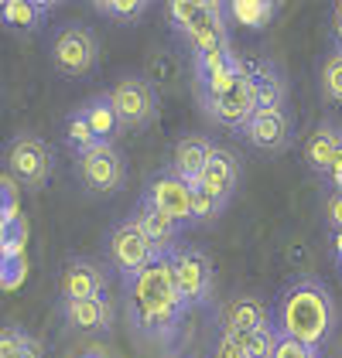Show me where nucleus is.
<instances>
[{
	"mask_svg": "<svg viewBox=\"0 0 342 358\" xmlns=\"http://www.w3.org/2000/svg\"><path fill=\"white\" fill-rule=\"evenodd\" d=\"M93 10L116 21V24H137L151 10V3L147 0H100V3H93Z\"/></svg>",
	"mask_w": 342,
	"mask_h": 358,
	"instance_id": "27",
	"label": "nucleus"
},
{
	"mask_svg": "<svg viewBox=\"0 0 342 358\" xmlns=\"http://www.w3.org/2000/svg\"><path fill=\"white\" fill-rule=\"evenodd\" d=\"M240 174H243V167H240V157L226 150V147H212V154H209V161L202 167L199 174V185L205 188L209 194H216L219 201H229L236 188H240Z\"/></svg>",
	"mask_w": 342,
	"mask_h": 358,
	"instance_id": "14",
	"label": "nucleus"
},
{
	"mask_svg": "<svg viewBox=\"0 0 342 358\" xmlns=\"http://www.w3.org/2000/svg\"><path fill=\"white\" fill-rule=\"evenodd\" d=\"M205 3L209 0H178V3H168L165 7V17H168V24H171V31L178 34V38H189L192 34V28L199 24V17L205 14Z\"/></svg>",
	"mask_w": 342,
	"mask_h": 358,
	"instance_id": "26",
	"label": "nucleus"
},
{
	"mask_svg": "<svg viewBox=\"0 0 342 358\" xmlns=\"http://www.w3.org/2000/svg\"><path fill=\"white\" fill-rule=\"evenodd\" d=\"M52 65L65 79H86L100 65V38L83 24H65L52 38Z\"/></svg>",
	"mask_w": 342,
	"mask_h": 358,
	"instance_id": "6",
	"label": "nucleus"
},
{
	"mask_svg": "<svg viewBox=\"0 0 342 358\" xmlns=\"http://www.w3.org/2000/svg\"><path fill=\"white\" fill-rule=\"evenodd\" d=\"M318 358H322V355H318Z\"/></svg>",
	"mask_w": 342,
	"mask_h": 358,
	"instance_id": "42",
	"label": "nucleus"
},
{
	"mask_svg": "<svg viewBox=\"0 0 342 358\" xmlns=\"http://www.w3.org/2000/svg\"><path fill=\"white\" fill-rule=\"evenodd\" d=\"M25 280V256H11L7 259V266H4V273H0V287H18Z\"/></svg>",
	"mask_w": 342,
	"mask_h": 358,
	"instance_id": "37",
	"label": "nucleus"
},
{
	"mask_svg": "<svg viewBox=\"0 0 342 358\" xmlns=\"http://www.w3.org/2000/svg\"><path fill=\"white\" fill-rule=\"evenodd\" d=\"M141 198L147 205H154L161 215H168L171 222H178V225H189V219H192V188H189V181H185L182 174H175L171 167L151 174V178L144 181Z\"/></svg>",
	"mask_w": 342,
	"mask_h": 358,
	"instance_id": "9",
	"label": "nucleus"
},
{
	"mask_svg": "<svg viewBox=\"0 0 342 358\" xmlns=\"http://www.w3.org/2000/svg\"><path fill=\"white\" fill-rule=\"evenodd\" d=\"M171 280L178 287V297L185 307H202L212 297V259L199 246H178L165 256Z\"/></svg>",
	"mask_w": 342,
	"mask_h": 358,
	"instance_id": "5",
	"label": "nucleus"
},
{
	"mask_svg": "<svg viewBox=\"0 0 342 358\" xmlns=\"http://www.w3.org/2000/svg\"><path fill=\"white\" fill-rule=\"evenodd\" d=\"M336 259L342 263V232H336Z\"/></svg>",
	"mask_w": 342,
	"mask_h": 358,
	"instance_id": "39",
	"label": "nucleus"
},
{
	"mask_svg": "<svg viewBox=\"0 0 342 358\" xmlns=\"http://www.w3.org/2000/svg\"><path fill=\"white\" fill-rule=\"evenodd\" d=\"M4 164H7V174L18 188L41 192L52 178L55 157H52V147L38 134H18L4 150Z\"/></svg>",
	"mask_w": 342,
	"mask_h": 358,
	"instance_id": "4",
	"label": "nucleus"
},
{
	"mask_svg": "<svg viewBox=\"0 0 342 358\" xmlns=\"http://www.w3.org/2000/svg\"><path fill=\"white\" fill-rule=\"evenodd\" d=\"M52 10H55L52 0H0V24L7 31L31 34L45 24Z\"/></svg>",
	"mask_w": 342,
	"mask_h": 358,
	"instance_id": "20",
	"label": "nucleus"
},
{
	"mask_svg": "<svg viewBox=\"0 0 342 358\" xmlns=\"http://www.w3.org/2000/svg\"><path fill=\"white\" fill-rule=\"evenodd\" d=\"M219 321H223V331L254 334V331L274 328V307L260 297H233V301L223 303Z\"/></svg>",
	"mask_w": 342,
	"mask_h": 358,
	"instance_id": "15",
	"label": "nucleus"
},
{
	"mask_svg": "<svg viewBox=\"0 0 342 358\" xmlns=\"http://www.w3.org/2000/svg\"><path fill=\"white\" fill-rule=\"evenodd\" d=\"M322 96L332 106H342V52H329L322 62Z\"/></svg>",
	"mask_w": 342,
	"mask_h": 358,
	"instance_id": "29",
	"label": "nucleus"
},
{
	"mask_svg": "<svg viewBox=\"0 0 342 358\" xmlns=\"http://www.w3.org/2000/svg\"><path fill=\"white\" fill-rule=\"evenodd\" d=\"M240 137L247 140L254 150H264V154H285L287 147L294 143V120L291 113L285 110H256L247 127L240 130Z\"/></svg>",
	"mask_w": 342,
	"mask_h": 358,
	"instance_id": "11",
	"label": "nucleus"
},
{
	"mask_svg": "<svg viewBox=\"0 0 342 358\" xmlns=\"http://www.w3.org/2000/svg\"><path fill=\"white\" fill-rule=\"evenodd\" d=\"M25 358H41V352H38V345H34V348H31V352H28Z\"/></svg>",
	"mask_w": 342,
	"mask_h": 358,
	"instance_id": "41",
	"label": "nucleus"
},
{
	"mask_svg": "<svg viewBox=\"0 0 342 358\" xmlns=\"http://www.w3.org/2000/svg\"><path fill=\"white\" fill-rule=\"evenodd\" d=\"M76 174L89 194H116L127 185V157L116 143H96L76 154Z\"/></svg>",
	"mask_w": 342,
	"mask_h": 358,
	"instance_id": "7",
	"label": "nucleus"
},
{
	"mask_svg": "<svg viewBox=\"0 0 342 358\" xmlns=\"http://www.w3.org/2000/svg\"><path fill=\"white\" fill-rule=\"evenodd\" d=\"M38 341L18 324H0V358H25Z\"/></svg>",
	"mask_w": 342,
	"mask_h": 358,
	"instance_id": "30",
	"label": "nucleus"
},
{
	"mask_svg": "<svg viewBox=\"0 0 342 358\" xmlns=\"http://www.w3.org/2000/svg\"><path fill=\"white\" fill-rule=\"evenodd\" d=\"M0 219H18V185L11 178H0Z\"/></svg>",
	"mask_w": 342,
	"mask_h": 358,
	"instance_id": "33",
	"label": "nucleus"
},
{
	"mask_svg": "<svg viewBox=\"0 0 342 358\" xmlns=\"http://www.w3.org/2000/svg\"><path fill=\"white\" fill-rule=\"evenodd\" d=\"M123 287H127V303H130V321L144 338H171L178 331L189 307L178 297V287L171 280L165 259L151 263L137 276H127Z\"/></svg>",
	"mask_w": 342,
	"mask_h": 358,
	"instance_id": "2",
	"label": "nucleus"
},
{
	"mask_svg": "<svg viewBox=\"0 0 342 358\" xmlns=\"http://www.w3.org/2000/svg\"><path fill=\"white\" fill-rule=\"evenodd\" d=\"M189 188H192V219H189V225H209V222H216L226 212V201H219L216 194H209L199 181L189 185Z\"/></svg>",
	"mask_w": 342,
	"mask_h": 358,
	"instance_id": "28",
	"label": "nucleus"
},
{
	"mask_svg": "<svg viewBox=\"0 0 342 358\" xmlns=\"http://www.w3.org/2000/svg\"><path fill=\"white\" fill-rule=\"evenodd\" d=\"M233 334V331H229ZM247 348L250 358H274V345H278V331L274 328H264V331H254V334H236Z\"/></svg>",
	"mask_w": 342,
	"mask_h": 358,
	"instance_id": "32",
	"label": "nucleus"
},
{
	"mask_svg": "<svg viewBox=\"0 0 342 358\" xmlns=\"http://www.w3.org/2000/svg\"><path fill=\"white\" fill-rule=\"evenodd\" d=\"M329 31H332V52H342V0L332 7V24H329Z\"/></svg>",
	"mask_w": 342,
	"mask_h": 358,
	"instance_id": "38",
	"label": "nucleus"
},
{
	"mask_svg": "<svg viewBox=\"0 0 342 358\" xmlns=\"http://www.w3.org/2000/svg\"><path fill=\"white\" fill-rule=\"evenodd\" d=\"M274 358H318V352H312L308 345L294 341V338H285L278 334V345H274Z\"/></svg>",
	"mask_w": 342,
	"mask_h": 358,
	"instance_id": "34",
	"label": "nucleus"
},
{
	"mask_svg": "<svg viewBox=\"0 0 342 358\" xmlns=\"http://www.w3.org/2000/svg\"><path fill=\"white\" fill-rule=\"evenodd\" d=\"M212 140L202 137V134H185V137L175 140V147H171V171L175 174H182L189 185H196L202 174V167L209 161V154H212Z\"/></svg>",
	"mask_w": 342,
	"mask_h": 358,
	"instance_id": "18",
	"label": "nucleus"
},
{
	"mask_svg": "<svg viewBox=\"0 0 342 358\" xmlns=\"http://www.w3.org/2000/svg\"><path fill=\"white\" fill-rule=\"evenodd\" d=\"M79 110H83V116L89 120L93 134L103 140V143H116V137L123 134V123H120V116H116L114 103H110V96H107V92L89 96Z\"/></svg>",
	"mask_w": 342,
	"mask_h": 358,
	"instance_id": "22",
	"label": "nucleus"
},
{
	"mask_svg": "<svg viewBox=\"0 0 342 358\" xmlns=\"http://www.w3.org/2000/svg\"><path fill=\"white\" fill-rule=\"evenodd\" d=\"M202 110H205V116H209L212 123H219V127H226V130H233V134H240V130L247 127V120L256 113L254 65H250V72L233 85L229 92H223L219 99H205Z\"/></svg>",
	"mask_w": 342,
	"mask_h": 358,
	"instance_id": "10",
	"label": "nucleus"
},
{
	"mask_svg": "<svg viewBox=\"0 0 342 358\" xmlns=\"http://www.w3.org/2000/svg\"><path fill=\"white\" fill-rule=\"evenodd\" d=\"M107 270L96 259L86 256H69L62 273H58V297L62 301H93L107 297Z\"/></svg>",
	"mask_w": 342,
	"mask_h": 358,
	"instance_id": "12",
	"label": "nucleus"
},
{
	"mask_svg": "<svg viewBox=\"0 0 342 358\" xmlns=\"http://www.w3.org/2000/svg\"><path fill=\"white\" fill-rule=\"evenodd\" d=\"M107 96L114 103L120 123H123V134H141L158 120L161 99H158V89L147 76H120L107 89Z\"/></svg>",
	"mask_w": 342,
	"mask_h": 358,
	"instance_id": "3",
	"label": "nucleus"
},
{
	"mask_svg": "<svg viewBox=\"0 0 342 358\" xmlns=\"http://www.w3.org/2000/svg\"><path fill=\"white\" fill-rule=\"evenodd\" d=\"M58 314L72 331L83 334H100L110 331L114 324V307L107 297H93V301H58Z\"/></svg>",
	"mask_w": 342,
	"mask_h": 358,
	"instance_id": "17",
	"label": "nucleus"
},
{
	"mask_svg": "<svg viewBox=\"0 0 342 358\" xmlns=\"http://www.w3.org/2000/svg\"><path fill=\"white\" fill-rule=\"evenodd\" d=\"M107 256H110V266L123 280L127 276H137L151 263H158V259H165L158 249L151 246V239L144 236V229L134 219L116 222L114 229H110V236H107Z\"/></svg>",
	"mask_w": 342,
	"mask_h": 358,
	"instance_id": "8",
	"label": "nucleus"
},
{
	"mask_svg": "<svg viewBox=\"0 0 342 358\" xmlns=\"http://www.w3.org/2000/svg\"><path fill=\"white\" fill-rule=\"evenodd\" d=\"M192 55H205V52H219V48H233L229 45V24H226V3L209 0L205 14L199 17V24L192 28V34L185 38Z\"/></svg>",
	"mask_w": 342,
	"mask_h": 358,
	"instance_id": "16",
	"label": "nucleus"
},
{
	"mask_svg": "<svg viewBox=\"0 0 342 358\" xmlns=\"http://www.w3.org/2000/svg\"><path fill=\"white\" fill-rule=\"evenodd\" d=\"M274 331L308 345L322 355L336 331V303L329 287L318 276H298L291 280L274 301Z\"/></svg>",
	"mask_w": 342,
	"mask_h": 358,
	"instance_id": "1",
	"label": "nucleus"
},
{
	"mask_svg": "<svg viewBox=\"0 0 342 358\" xmlns=\"http://www.w3.org/2000/svg\"><path fill=\"white\" fill-rule=\"evenodd\" d=\"M254 92H256V110H285V103H287L285 72L278 65H271V62H256Z\"/></svg>",
	"mask_w": 342,
	"mask_h": 358,
	"instance_id": "21",
	"label": "nucleus"
},
{
	"mask_svg": "<svg viewBox=\"0 0 342 358\" xmlns=\"http://www.w3.org/2000/svg\"><path fill=\"white\" fill-rule=\"evenodd\" d=\"M7 259H11V256H7V249L0 246V273H4V266H7Z\"/></svg>",
	"mask_w": 342,
	"mask_h": 358,
	"instance_id": "40",
	"label": "nucleus"
},
{
	"mask_svg": "<svg viewBox=\"0 0 342 358\" xmlns=\"http://www.w3.org/2000/svg\"><path fill=\"white\" fill-rule=\"evenodd\" d=\"M247 72H250V65H247L240 55H233V62H229L226 69H219L209 83L199 85V99H202V103H205V99H219V96H223V92H229V89L240 83Z\"/></svg>",
	"mask_w": 342,
	"mask_h": 358,
	"instance_id": "24",
	"label": "nucleus"
},
{
	"mask_svg": "<svg viewBox=\"0 0 342 358\" xmlns=\"http://www.w3.org/2000/svg\"><path fill=\"white\" fill-rule=\"evenodd\" d=\"M216 358H250V355H247V348H243V341H240L236 334H229V331H219Z\"/></svg>",
	"mask_w": 342,
	"mask_h": 358,
	"instance_id": "35",
	"label": "nucleus"
},
{
	"mask_svg": "<svg viewBox=\"0 0 342 358\" xmlns=\"http://www.w3.org/2000/svg\"><path fill=\"white\" fill-rule=\"evenodd\" d=\"M130 219L141 225L144 236L151 239V246L158 249L161 256H168L171 249H178V236H182L185 225H178V222H171L168 215H161V212H158L154 205H147L144 198H137V208H134Z\"/></svg>",
	"mask_w": 342,
	"mask_h": 358,
	"instance_id": "19",
	"label": "nucleus"
},
{
	"mask_svg": "<svg viewBox=\"0 0 342 358\" xmlns=\"http://www.w3.org/2000/svg\"><path fill=\"white\" fill-rule=\"evenodd\" d=\"M325 225L332 232H342V192H336V188L325 198Z\"/></svg>",
	"mask_w": 342,
	"mask_h": 358,
	"instance_id": "36",
	"label": "nucleus"
},
{
	"mask_svg": "<svg viewBox=\"0 0 342 358\" xmlns=\"http://www.w3.org/2000/svg\"><path fill=\"white\" fill-rule=\"evenodd\" d=\"M62 134H65V147L72 150V157H76V154H83V150H89V147H96V143H103V140L93 134V127H89V120L83 116V110H79V106L65 116Z\"/></svg>",
	"mask_w": 342,
	"mask_h": 358,
	"instance_id": "25",
	"label": "nucleus"
},
{
	"mask_svg": "<svg viewBox=\"0 0 342 358\" xmlns=\"http://www.w3.org/2000/svg\"><path fill=\"white\" fill-rule=\"evenodd\" d=\"M233 48H219V52H205V55H192V76H196V85H205L219 69H226L233 62Z\"/></svg>",
	"mask_w": 342,
	"mask_h": 358,
	"instance_id": "31",
	"label": "nucleus"
},
{
	"mask_svg": "<svg viewBox=\"0 0 342 358\" xmlns=\"http://www.w3.org/2000/svg\"><path fill=\"white\" fill-rule=\"evenodd\" d=\"M305 164L312 167L315 174L332 178L336 167L342 164V127L339 123H318L312 134L305 137Z\"/></svg>",
	"mask_w": 342,
	"mask_h": 358,
	"instance_id": "13",
	"label": "nucleus"
},
{
	"mask_svg": "<svg viewBox=\"0 0 342 358\" xmlns=\"http://www.w3.org/2000/svg\"><path fill=\"white\" fill-rule=\"evenodd\" d=\"M278 10H281V3H274V0H233V3H226V14L233 17V24L247 31H264L278 17Z\"/></svg>",
	"mask_w": 342,
	"mask_h": 358,
	"instance_id": "23",
	"label": "nucleus"
}]
</instances>
